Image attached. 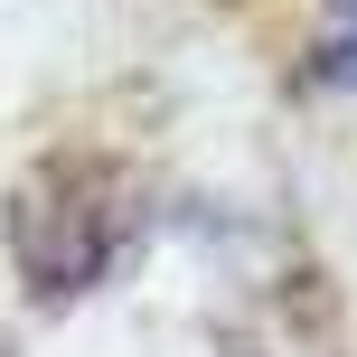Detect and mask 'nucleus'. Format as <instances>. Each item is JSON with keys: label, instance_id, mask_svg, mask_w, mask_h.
<instances>
[{"label": "nucleus", "instance_id": "obj_1", "mask_svg": "<svg viewBox=\"0 0 357 357\" xmlns=\"http://www.w3.org/2000/svg\"><path fill=\"white\" fill-rule=\"evenodd\" d=\"M132 235H142V188L104 151H47L10 188V264L38 301H75L113 282Z\"/></svg>", "mask_w": 357, "mask_h": 357}, {"label": "nucleus", "instance_id": "obj_2", "mask_svg": "<svg viewBox=\"0 0 357 357\" xmlns=\"http://www.w3.org/2000/svg\"><path fill=\"white\" fill-rule=\"evenodd\" d=\"M310 85H357V0H320V38H310Z\"/></svg>", "mask_w": 357, "mask_h": 357}]
</instances>
